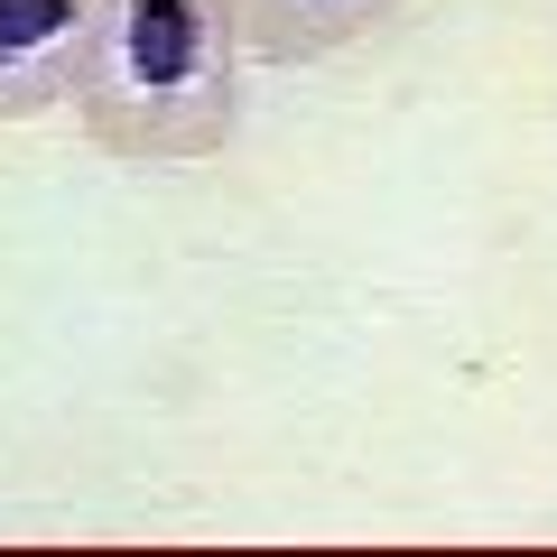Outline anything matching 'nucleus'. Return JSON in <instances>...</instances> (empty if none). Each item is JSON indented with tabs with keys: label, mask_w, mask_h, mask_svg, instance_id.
<instances>
[{
	"label": "nucleus",
	"mask_w": 557,
	"mask_h": 557,
	"mask_svg": "<svg viewBox=\"0 0 557 557\" xmlns=\"http://www.w3.org/2000/svg\"><path fill=\"white\" fill-rule=\"evenodd\" d=\"M242 57L233 0H102L75 131L121 168H205L242 131Z\"/></svg>",
	"instance_id": "obj_1"
},
{
	"label": "nucleus",
	"mask_w": 557,
	"mask_h": 557,
	"mask_svg": "<svg viewBox=\"0 0 557 557\" xmlns=\"http://www.w3.org/2000/svg\"><path fill=\"white\" fill-rule=\"evenodd\" d=\"M102 0H0V121H38L75 102Z\"/></svg>",
	"instance_id": "obj_2"
},
{
	"label": "nucleus",
	"mask_w": 557,
	"mask_h": 557,
	"mask_svg": "<svg viewBox=\"0 0 557 557\" xmlns=\"http://www.w3.org/2000/svg\"><path fill=\"white\" fill-rule=\"evenodd\" d=\"M242 10V47L260 65H325L344 47L381 38L391 20H409L418 0H233Z\"/></svg>",
	"instance_id": "obj_3"
}]
</instances>
